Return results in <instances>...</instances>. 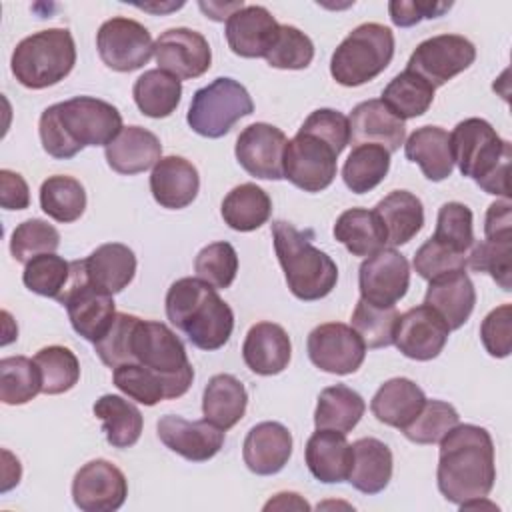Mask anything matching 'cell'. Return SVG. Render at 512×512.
<instances>
[{"instance_id":"6da1fadb","label":"cell","mask_w":512,"mask_h":512,"mask_svg":"<svg viewBox=\"0 0 512 512\" xmlns=\"http://www.w3.org/2000/svg\"><path fill=\"white\" fill-rule=\"evenodd\" d=\"M494 442L486 428L456 424L440 440L436 482L440 494L458 506L486 498L494 488Z\"/></svg>"},{"instance_id":"7a4b0ae2","label":"cell","mask_w":512,"mask_h":512,"mask_svg":"<svg viewBox=\"0 0 512 512\" xmlns=\"http://www.w3.org/2000/svg\"><path fill=\"white\" fill-rule=\"evenodd\" d=\"M122 128L118 108L92 96L52 104L38 122L42 148L58 160L74 158L86 146H108Z\"/></svg>"},{"instance_id":"3957f363","label":"cell","mask_w":512,"mask_h":512,"mask_svg":"<svg viewBox=\"0 0 512 512\" xmlns=\"http://www.w3.org/2000/svg\"><path fill=\"white\" fill-rule=\"evenodd\" d=\"M166 316L200 350L222 348L234 330V312L216 288L200 278H180L166 294Z\"/></svg>"},{"instance_id":"277c9868","label":"cell","mask_w":512,"mask_h":512,"mask_svg":"<svg viewBox=\"0 0 512 512\" xmlns=\"http://www.w3.org/2000/svg\"><path fill=\"white\" fill-rule=\"evenodd\" d=\"M450 150L462 176L472 178L486 194L510 200L512 146L484 118H466L450 132Z\"/></svg>"},{"instance_id":"5b68a950","label":"cell","mask_w":512,"mask_h":512,"mask_svg":"<svg viewBox=\"0 0 512 512\" xmlns=\"http://www.w3.org/2000/svg\"><path fill=\"white\" fill-rule=\"evenodd\" d=\"M272 238L286 284L298 300H320L334 290L338 282L336 262L318 250L306 232L276 220L272 222Z\"/></svg>"},{"instance_id":"8992f818","label":"cell","mask_w":512,"mask_h":512,"mask_svg":"<svg viewBox=\"0 0 512 512\" xmlns=\"http://www.w3.org/2000/svg\"><path fill=\"white\" fill-rule=\"evenodd\" d=\"M76 64V44L66 28H48L20 40L12 52L14 78L32 90L64 80Z\"/></svg>"},{"instance_id":"52a82bcc","label":"cell","mask_w":512,"mask_h":512,"mask_svg":"<svg viewBox=\"0 0 512 512\" xmlns=\"http://www.w3.org/2000/svg\"><path fill=\"white\" fill-rule=\"evenodd\" d=\"M130 362L156 372L166 388V400L180 398L194 380V368L182 340L162 322L136 320L130 344Z\"/></svg>"},{"instance_id":"ba28073f","label":"cell","mask_w":512,"mask_h":512,"mask_svg":"<svg viewBox=\"0 0 512 512\" xmlns=\"http://www.w3.org/2000/svg\"><path fill=\"white\" fill-rule=\"evenodd\" d=\"M392 56V30L378 22H364L356 26L334 50L330 74L342 86H362L382 74L392 62Z\"/></svg>"},{"instance_id":"9c48e42d","label":"cell","mask_w":512,"mask_h":512,"mask_svg":"<svg viewBox=\"0 0 512 512\" xmlns=\"http://www.w3.org/2000/svg\"><path fill=\"white\" fill-rule=\"evenodd\" d=\"M254 112L248 90L232 78H216L194 92L188 108V126L204 138H222L232 126Z\"/></svg>"},{"instance_id":"30bf717a","label":"cell","mask_w":512,"mask_h":512,"mask_svg":"<svg viewBox=\"0 0 512 512\" xmlns=\"http://www.w3.org/2000/svg\"><path fill=\"white\" fill-rule=\"evenodd\" d=\"M58 302L66 306L68 320L76 334L88 342H98L116 318L112 294L96 288L86 272L84 260L70 262V280Z\"/></svg>"},{"instance_id":"8fae6325","label":"cell","mask_w":512,"mask_h":512,"mask_svg":"<svg viewBox=\"0 0 512 512\" xmlns=\"http://www.w3.org/2000/svg\"><path fill=\"white\" fill-rule=\"evenodd\" d=\"M336 158L328 142L298 130L284 150V178L304 192L326 190L336 178Z\"/></svg>"},{"instance_id":"7c38bea8","label":"cell","mask_w":512,"mask_h":512,"mask_svg":"<svg viewBox=\"0 0 512 512\" xmlns=\"http://www.w3.org/2000/svg\"><path fill=\"white\" fill-rule=\"evenodd\" d=\"M476 60L474 44L460 34H438L420 42L408 58L406 70L416 72L434 88L444 86Z\"/></svg>"},{"instance_id":"4fadbf2b","label":"cell","mask_w":512,"mask_h":512,"mask_svg":"<svg viewBox=\"0 0 512 512\" xmlns=\"http://www.w3.org/2000/svg\"><path fill=\"white\" fill-rule=\"evenodd\" d=\"M96 48L102 62L116 72L142 68L154 54V42L144 24L132 18H110L96 34Z\"/></svg>"},{"instance_id":"5bb4252c","label":"cell","mask_w":512,"mask_h":512,"mask_svg":"<svg viewBox=\"0 0 512 512\" xmlns=\"http://www.w3.org/2000/svg\"><path fill=\"white\" fill-rule=\"evenodd\" d=\"M308 358L328 374H354L366 356V344L352 326L326 322L308 334Z\"/></svg>"},{"instance_id":"9a60e30c","label":"cell","mask_w":512,"mask_h":512,"mask_svg":"<svg viewBox=\"0 0 512 512\" xmlns=\"http://www.w3.org/2000/svg\"><path fill=\"white\" fill-rule=\"evenodd\" d=\"M360 298L376 306H394L410 286V264L394 248H382L360 264Z\"/></svg>"},{"instance_id":"2e32d148","label":"cell","mask_w":512,"mask_h":512,"mask_svg":"<svg viewBox=\"0 0 512 512\" xmlns=\"http://www.w3.org/2000/svg\"><path fill=\"white\" fill-rule=\"evenodd\" d=\"M128 496L126 476L104 458L86 462L72 480V500L84 512H114Z\"/></svg>"},{"instance_id":"e0dca14e","label":"cell","mask_w":512,"mask_h":512,"mask_svg":"<svg viewBox=\"0 0 512 512\" xmlns=\"http://www.w3.org/2000/svg\"><path fill=\"white\" fill-rule=\"evenodd\" d=\"M286 134L266 122L246 126L236 138V160L254 178L280 180L284 178Z\"/></svg>"},{"instance_id":"ac0fdd59","label":"cell","mask_w":512,"mask_h":512,"mask_svg":"<svg viewBox=\"0 0 512 512\" xmlns=\"http://www.w3.org/2000/svg\"><path fill=\"white\" fill-rule=\"evenodd\" d=\"M154 58L160 70L178 80H192L210 68L212 50L200 32L190 28H170L156 38Z\"/></svg>"},{"instance_id":"d6986e66","label":"cell","mask_w":512,"mask_h":512,"mask_svg":"<svg viewBox=\"0 0 512 512\" xmlns=\"http://www.w3.org/2000/svg\"><path fill=\"white\" fill-rule=\"evenodd\" d=\"M448 334L450 328L444 318L422 304L400 314L394 330V344L406 358L426 362L444 350Z\"/></svg>"},{"instance_id":"ffe728a7","label":"cell","mask_w":512,"mask_h":512,"mask_svg":"<svg viewBox=\"0 0 512 512\" xmlns=\"http://www.w3.org/2000/svg\"><path fill=\"white\" fill-rule=\"evenodd\" d=\"M160 442L190 462H206L224 446V430L208 420H184L166 414L156 424Z\"/></svg>"},{"instance_id":"44dd1931","label":"cell","mask_w":512,"mask_h":512,"mask_svg":"<svg viewBox=\"0 0 512 512\" xmlns=\"http://www.w3.org/2000/svg\"><path fill=\"white\" fill-rule=\"evenodd\" d=\"M280 24L264 6H242L226 20V40L242 58H264L278 36Z\"/></svg>"},{"instance_id":"7402d4cb","label":"cell","mask_w":512,"mask_h":512,"mask_svg":"<svg viewBox=\"0 0 512 512\" xmlns=\"http://www.w3.org/2000/svg\"><path fill=\"white\" fill-rule=\"evenodd\" d=\"M292 456V434L280 422H260L244 438L242 458L250 472L272 476L280 472Z\"/></svg>"},{"instance_id":"603a6c76","label":"cell","mask_w":512,"mask_h":512,"mask_svg":"<svg viewBox=\"0 0 512 512\" xmlns=\"http://www.w3.org/2000/svg\"><path fill=\"white\" fill-rule=\"evenodd\" d=\"M350 140L358 144H378L390 154L396 152L406 138L404 120L394 116L382 100H364L354 106L350 118Z\"/></svg>"},{"instance_id":"cb8c5ba5","label":"cell","mask_w":512,"mask_h":512,"mask_svg":"<svg viewBox=\"0 0 512 512\" xmlns=\"http://www.w3.org/2000/svg\"><path fill=\"white\" fill-rule=\"evenodd\" d=\"M200 190L196 166L182 156H164L150 174V192L154 200L168 210H180L194 202Z\"/></svg>"},{"instance_id":"d4e9b609","label":"cell","mask_w":512,"mask_h":512,"mask_svg":"<svg viewBox=\"0 0 512 512\" xmlns=\"http://www.w3.org/2000/svg\"><path fill=\"white\" fill-rule=\"evenodd\" d=\"M292 356L288 332L274 322L254 324L242 344V358L246 366L260 376L280 374Z\"/></svg>"},{"instance_id":"484cf974","label":"cell","mask_w":512,"mask_h":512,"mask_svg":"<svg viewBox=\"0 0 512 512\" xmlns=\"http://www.w3.org/2000/svg\"><path fill=\"white\" fill-rule=\"evenodd\" d=\"M108 166L124 176L146 172L162 158L158 136L142 126H126L104 150Z\"/></svg>"},{"instance_id":"4316f807","label":"cell","mask_w":512,"mask_h":512,"mask_svg":"<svg viewBox=\"0 0 512 512\" xmlns=\"http://www.w3.org/2000/svg\"><path fill=\"white\" fill-rule=\"evenodd\" d=\"M424 304L436 310L450 330H458L474 310L476 290L464 270H454L430 280Z\"/></svg>"},{"instance_id":"83f0119b","label":"cell","mask_w":512,"mask_h":512,"mask_svg":"<svg viewBox=\"0 0 512 512\" xmlns=\"http://www.w3.org/2000/svg\"><path fill=\"white\" fill-rule=\"evenodd\" d=\"M306 466L312 476L324 484L348 480L352 468V444L344 432L316 430L304 448Z\"/></svg>"},{"instance_id":"f1b7e54d","label":"cell","mask_w":512,"mask_h":512,"mask_svg":"<svg viewBox=\"0 0 512 512\" xmlns=\"http://www.w3.org/2000/svg\"><path fill=\"white\" fill-rule=\"evenodd\" d=\"M424 402L426 396L416 382L410 378H390L372 396L370 410L378 422L402 430L416 418Z\"/></svg>"},{"instance_id":"f546056e","label":"cell","mask_w":512,"mask_h":512,"mask_svg":"<svg viewBox=\"0 0 512 512\" xmlns=\"http://www.w3.org/2000/svg\"><path fill=\"white\" fill-rule=\"evenodd\" d=\"M404 154L432 182L446 180L454 170L450 134L440 126L416 128L404 142Z\"/></svg>"},{"instance_id":"4dcf8cb0","label":"cell","mask_w":512,"mask_h":512,"mask_svg":"<svg viewBox=\"0 0 512 512\" xmlns=\"http://www.w3.org/2000/svg\"><path fill=\"white\" fill-rule=\"evenodd\" d=\"M392 452L378 438H360L352 444L348 482L362 494L382 492L392 478Z\"/></svg>"},{"instance_id":"1f68e13d","label":"cell","mask_w":512,"mask_h":512,"mask_svg":"<svg viewBox=\"0 0 512 512\" xmlns=\"http://www.w3.org/2000/svg\"><path fill=\"white\" fill-rule=\"evenodd\" d=\"M374 212L386 230V242L390 246L410 242L424 226L422 200L408 190L390 192L376 204Z\"/></svg>"},{"instance_id":"d6a6232c","label":"cell","mask_w":512,"mask_h":512,"mask_svg":"<svg viewBox=\"0 0 512 512\" xmlns=\"http://www.w3.org/2000/svg\"><path fill=\"white\" fill-rule=\"evenodd\" d=\"M84 264L90 282L112 296L122 292L136 274V256L120 242L98 246L88 258H84Z\"/></svg>"},{"instance_id":"836d02e7","label":"cell","mask_w":512,"mask_h":512,"mask_svg":"<svg viewBox=\"0 0 512 512\" xmlns=\"http://www.w3.org/2000/svg\"><path fill=\"white\" fill-rule=\"evenodd\" d=\"M248 404L244 384L232 374H216L208 380L202 394L204 420L222 428L224 432L236 426Z\"/></svg>"},{"instance_id":"e575fe53","label":"cell","mask_w":512,"mask_h":512,"mask_svg":"<svg viewBox=\"0 0 512 512\" xmlns=\"http://www.w3.org/2000/svg\"><path fill=\"white\" fill-rule=\"evenodd\" d=\"M94 416L102 422L106 442L114 448H130L138 442L144 426L142 412L118 394H104L94 402Z\"/></svg>"},{"instance_id":"d590c367","label":"cell","mask_w":512,"mask_h":512,"mask_svg":"<svg viewBox=\"0 0 512 512\" xmlns=\"http://www.w3.org/2000/svg\"><path fill=\"white\" fill-rule=\"evenodd\" d=\"M332 232L352 256H372L386 244V230L378 214L366 208H350L342 212Z\"/></svg>"},{"instance_id":"8d00e7d4","label":"cell","mask_w":512,"mask_h":512,"mask_svg":"<svg viewBox=\"0 0 512 512\" xmlns=\"http://www.w3.org/2000/svg\"><path fill=\"white\" fill-rule=\"evenodd\" d=\"M366 410L364 398L346 384L328 386L320 392L314 410L316 430H336L348 434Z\"/></svg>"},{"instance_id":"74e56055","label":"cell","mask_w":512,"mask_h":512,"mask_svg":"<svg viewBox=\"0 0 512 512\" xmlns=\"http://www.w3.org/2000/svg\"><path fill=\"white\" fill-rule=\"evenodd\" d=\"M224 222L238 232H252L268 222L272 214V200L260 186L246 182L234 186L222 200Z\"/></svg>"},{"instance_id":"f35d334b","label":"cell","mask_w":512,"mask_h":512,"mask_svg":"<svg viewBox=\"0 0 512 512\" xmlns=\"http://www.w3.org/2000/svg\"><path fill=\"white\" fill-rule=\"evenodd\" d=\"M132 96L134 102L138 106V110L148 116V118H166L170 116L176 106L180 104V96H182V82L160 70H146L132 88Z\"/></svg>"},{"instance_id":"ab89813d","label":"cell","mask_w":512,"mask_h":512,"mask_svg":"<svg viewBox=\"0 0 512 512\" xmlns=\"http://www.w3.org/2000/svg\"><path fill=\"white\" fill-rule=\"evenodd\" d=\"M380 100L400 120L418 118L432 106L434 86L416 72L404 70L388 82Z\"/></svg>"},{"instance_id":"60d3db41","label":"cell","mask_w":512,"mask_h":512,"mask_svg":"<svg viewBox=\"0 0 512 512\" xmlns=\"http://www.w3.org/2000/svg\"><path fill=\"white\" fill-rule=\"evenodd\" d=\"M390 170V152L378 144H358L342 166L344 184L354 194L374 190Z\"/></svg>"},{"instance_id":"b9f144b4","label":"cell","mask_w":512,"mask_h":512,"mask_svg":"<svg viewBox=\"0 0 512 512\" xmlns=\"http://www.w3.org/2000/svg\"><path fill=\"white\" fill-rule=\"evenodd\" d=\"M40 208L56 222L70 224L86 210V190L72 176H48L40 186Z\"/></svg>"},{"instance_id":"7bdbcfd3","label":"cell","mask_w":512,"mask_h":512,"mask_svg":"<svg viewBox=\"0 0 512 512\" xmlns=\"http://www.w3.org/2000/svg\"><path fill=\"white\" fill-rule=\"evenodd\" d=\"M42 392V374L34 360L8 356L0 360V400L16 406L30 402Z\"/></svg>"},{"instance_id":"ee69618b","label":"cell","mask_w":512,"mask_h":512,"mask_svg":"<svg viewBox=\"0 0 512 512\" xmlns=\"http://www.w3.org/2000/svg\"><path fill=\"white\" fill-rule=\"evenodd\" d=\"M34 362L42 374L44 394H64L72 390L80 380V362L76 354L66 346H46L36 352Z\"/></svg>"},{"instance_id":"f6af8a7d","label":"cell","mask_w":512,"mask_h":512,"mask_svg":"<svg viewBox=\"0 0 512 512\" xmlns=\"http://www.w3.org/2000/svg\"><path fill=\"white\" fill-rule=\"evenodd\" d=\"M400 314L394 306H376L358 300L352 312V328L368 348H386L394 344V330Z\"/></svg>"},{"instance_id":"bcb514c9","label":"cell","mask_w":512,"mask_h":512,"mask_svg":"<svg viewBox=\"0 0 512 512\" xmlns=\"http://www.w3.org/2000/svg\"><path fill=\"white\" fill-rule=\"evenodd\" d=\"M512 234L500 238H486L472 246L470 256H466V266L476 272H486L504 290H512Z\"/></svg>"},{"instance_id":"7dc6e473","label":"cell","mask_w":512,"mask_h":512,"mask_svg":"<svg viewBox=\"0 0 512 512\" xmlns=\"http://www.w3.org/2000/svg\"><path fill=\"white\" fill-rule=\"evenodd\" d=\"M456 424H460V416L452 404L442 400H426L422 410L408 426L402 428V432L414 444H436Z\"/></svg>"},{"instance_id":"c3c4849f","label":"cell","mask_w":512,"mask_h":512,"mask_svg":"<svg viewBox=\"0 0 512 512\" xmlns=\"http://www.w3.org/2000/svg\"><path fill=\"white\" fill-rule=\"evenodd\" d=\"M70 280V262H66L58 254H40L26 262L22 272L24 286L40 296L54 298L64 292L66 284Z\"/></svg>"},{"instance_id":"681fc988","label":"cell","mask_w":512,"mask_h":512,"mask_svg":"<svg viewBox=\"0 0 512 512\" xmlns=\"http://www.w3.org/2000/svg\"><path fill=\"white\" fill-rule=\"evenodd\" d=\"M60 246V232L40 218H30L18 224L10 238L12 256L26 264L40 254H52Z\"/></svg>"},{"instance_id":"f907efd6","label":"cell","mask_w":512,"mask_h":512,"mask_svg":"<svg viewBox=\"0 0 512 512\" xmlns=\"http://www.w3.org/2000/svg\"><path fill=\"white\" fill-rule=\"evenodd\" d=\"M196 278L216 290L228 288L238 272V254L230 242H212L194 258Z\"/></svg>"},{"instance_id":"816d5d0a","label":"cell","mask_w":512,"mask_h":512,"mask_svg":"<svg viewBox=\"0 0 512 512\" xmlns=\"http://www.w3.org/2000/svg\"><path fill=\"white\" fill-rule=\"evenodd\" d=\"M112 380L120 392L144 406H154L160 400H166V388L162 378L138 362L116 366L112 372Z\"/></svg>"},{"instance_id":"f5cc1de1","label":"cell","mask_w":512,"mask_h":512,"mask_svg":"<svg viewBox=\"0 0 512 512\" xmlns=\"http://www.w3.org/2000/svg\"><path fill=\"white\" fill-rule=\"evenodd\" d=\"M264 58L272 68L302 70V68L310 66V62L314 58V44L296 26L280 24L278 36Z\"/></svg>"},{"instance_id":"db71d44e","label":"cell","mask_w":512,"mask_h":512,"mask_svg":"<svg viewBox=\"0 0 512 512\" xmlns=\"http://www.w3.org/2000/svg\"><path fill=\"white\" fill-rule=\"evenodd\" d=\"M448 248L466 254L474 246L472 210L462 202H446L438 210L434 236Z\"/></svg>"},{"instance_id":"11a10c76","label":"cell","mask_w":512,"mask_h":512,"mask_svg":"<svg viewBox=\"0 0 512 512\" xmlns=\"http://www.w3.org/2000/svg\"><path fill=\"white\" fill-rule=\"evenodd\" d=\"M414 270L424 280H434L454 270L466 268V254H460L436 238H428L414 254Z\"/></svg>"},{"instance_id":"9f6ffc18","label":"cell","mask_w":512,"mask_h":512,"mask_svg":"<svg viewBox=\"0 0 512 512\" xmlns=\"http://www.w3.org/2000/svg\"><path fill=\"white\" fill-rule=\"evenodd\" d=\"M136 320L138 316L116 312V318L110 330L98 342H94V350L106 366L116 368L120 364L130 362V344H132V332H134Z\"/></svg>"},{"instance_id":"6f0895ef","label":"cell","mask_w":512,"mask_h":512,"mask_svg":"<svg viewBox=\"0 0 512 512\" xmlns=\"http://www.w3.org/2000/svg\"><path fill=\"white\" fill-rule=\"evenodd\" d=\"M302 132L314 134L328 142L338 154L348 146L350 142V122L348 118L332 108H318L314 110L304 124L300 126Z\"/></svg>"},{"instance_id":"680465c9","label":"cell","mask_w":512,"mask_h":512,"mask_svg":"<svg viewBox=\"0 0 512 512\" xmlns=\"http://www.w3.org/2000/svg\"><path fill=\"white\" fill-rule=\"evenodd\" d=\"M480 340L494 358H506L512 350V306L502 304L486 314L480 324Z\"/></svg>"},{"instance_id":"91938a15","label":"cell","mask_w":512,"mask_h":512,"mask_svg":"<svg viewBox=\"0 0 512 512\" xmlns=\"http://www.w3.org/2000/svg\"><path fill=\"white\" fill-rule=\"evenodd\" d=\"M452 2H422V0H392L388 2L390 20L400 26L408 28L418 24L424 18H438L446 10H450Z\"/></svg>"},{"instance_id":"94428289","label":"cell","mask_w":512,"mask_h":512,"mask_svg":"<svg viewBox=\"0 0 512 512\" xmlns=\"http://www.w3.org/2000/svg\"><path fill=\"white\" fill-rule=\"evenodd\" d=\"M0 204L4 210H24L30 206L26 180L8 168L0 170Z\"/></svg>"},{"instance_id":"6125c7cd","label":"cell","mask_w":512,"mask_h":512,"mask_svg":"<svg viewBox=\"0 0 512 512\" xmlns=\"http://www.w3.org/2000/svg\"><path fill=\"white\" fill-rule=\"evenodd\" d=\"M484 234L486 238H500L512 234V204L510 200H498L488 206L484 218Z\"/></svg>"},{"instance_id":"be15d7a7","label":"cell","mask_w":512,"mask_h":512,"mask_svg":"<svg viewBox=\"0 0 512 512\" xmlns=\"http://www.w3.org/2000/svg\"><path fill=\"white\" fill-rule=\"evenodd\" d=\"M270 508H276V510H290V508H296V510H310V504L306 500L300 498V494L296 492H280L276 494L272 500L266 502L264 510H270Z\"/></svg>"},{"instance_id":"e7e4bbea","label":"cell","mask_w":512,"mask_h":512,"mask_svg":"<svg viewBox=\"0 0 512 512\" xmlns=\"http://www.w3.org/2000/svg\"><path fill=\"white\" fill-rule=\"evenodd\" d=\"M244 6V2H230V4H222V2H200V8L206 12L208 18L212 20H228L230 14H234L236 10H240Z\"/></svg>"}]
</instances>
